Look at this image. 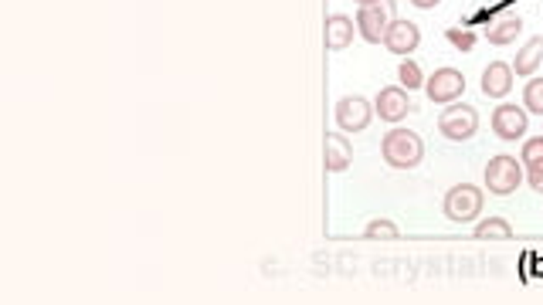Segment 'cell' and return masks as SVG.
<instances>
[{
  "instance_id": "cell-6",
  "label": "cell",
  "mask_w": 543,
  "mask_h": 305,
  "mask_svg": "<svg viewBox=\"0 0 543 305\" xmlns=\"http://www.w3.org/2000/svg\"><path fill=\"white\" fill-rule=\"evenodd\" d=\"M425 96L435 106H452L465 96V75L459 69H435V75L425 79Z\"/></svg>"
},
{
  "instance_id": "cell-24",
  "label": "cell",
  "mask_w": 543,
  "mask_h": 305,
  "mask_svg": "<svg viewBox=\"0 0 543 305\" xmlns=\"http://www.w3.org/2000/svg\"><path fill=\"white\" fill-rule=\"evenodd\" d=\"M360 4H374V0H357V7H360Z\"/></svg>"
},
{
  "instance_id": "cell-13",
  "label": "cell",
  "mask_w": 543,
  "mask_h": 305,
  "mask_svg": "<svg viewBox=\"0 0 543 305\" xmlns=\"http://www.w3.org/2000/svg\"><path fill=\"white\" fill-rule=\"evenodd\" d=\"M353 163V143L343 133H326V170L343 173Z\"/></svg>"
},
{
  "instance_id": "cell-7",
  "label": "cell",
  "mask_w": 543,
  "mask_h": 305,
  "mask_svg": "<svg viewBox=\"0 0 543 305\" xmlns=\"http://www.w3.org/2000/svg\"><path fill=\"white\" fill-rule=\"evenodd\" d=\"M336 125H340V133H363L370 119H374V102H367L363 96H343L336 102Z\"/></svg>"
},
{
  "instance_id": "cell-10",
  "label": "cell",
  "mask_w": 543,
  "mask_h": 305,
  "mask_svg": "<svg viewBox=\"0 0 543 305\" xmlns=\"http://www.w3.org/2000/svg\"><path fill=\"white\" fill-rule=\"evenodd\" d=\"M411 109H415V106H411V98H407V88H401V85H388V88H380L374 98V112L390 125L401 123Z\"/></svg>"
},
{
  "instance_id": "cell-2",
  "label": "cell",
  "mask_w": 543,
  "mask_h": 305,
  "mask_svg": "<svg viewBox=\"0 0 543 305\" xmlns=\"http://www.w3.org/2000/svg\"><path fill=\"white\" fill-rule=\"evenodd\" d=\"M482 204H486V194L475 183H455L442 200V214L452 224H475L482 217Z\"/></svg>"
},
{
  "instance_id": "cell-18",
  "label": "cell",
  "mask_w": 543,
  "mask_h": 305,
  "mask_svg": "<svg viewBox=\"0 0 543 305\" xmlns=\"http://www.w3.org/2000/svg\"><path fill=\"white\" fill-rule=\"evenodd\" d=\"M398 235H401L398 224L388 221V217H374V221L363 227V237H367V241H398Z\"/></svg>"
},
{
  "instance_id": "cell-21",
  "label": "cell",
  "mask_w": 543,
  "mask_h": 305,
  "mask_svg": "<svg viewBox=\"0 0 543 305\" xmlns=\"http://www.w3.org/2000/svg\"><path fill=\"white\" fill-rule=\"evenodd\" d=\"M445 38L455 44L459 51H473V48H475V34H473V31H465V28H448Z\"/></svg>"
},
{
  "instance_id": "cell-5",
  "label": "cell",
  "mask_w": 543,
  "mask_h": 305,
  "mask_svg": "<svg viewBox=\"0 0 543 305\" xmlns=\"http://www.w3.org/2000/svg\"><path fill=\"white\" fill-rule=\"evenodd\" d=\"M438 133L452 143H465L479 133V112L469 102H452L448 109H442L438 116Z\"/></svg>"
},
{
  "instance_id": "cell-20",
  "label": "cell",
  "mask_w": 543,
  "mask_h": 305,
  "mask_svg": "<svg viewBox=\"0 0 543 305\" xmlns=\"http://www.w3.org/2000/svg\"><path fill=\"white\" fill-rule=\"evenodd\" d=\"M523 109L533 116H543V79H529L523 85Z\"/></svg>"
},
{
  "instance_id": "cell-1",
  "label": "cell",
  "mask_w": 543,
  "mask_h": 305,
  "mask_svg": "<svg viewBox=\"0 0 543 305\" xmlns=\"http://www.w3.org/2000/svg\"><path fill=\"white\" fill-rule=\"evenodd\" d=\"M380 156L390 170H415L425 160V139L411 129H390L388 136L380 139Z\"/></svg>"
},
{
  "instance_id": "cell-23",
  "label": "cell",
  "mask_w": 543,
  "mask_h": 305,
  "mask_svg": "<svg viewBox=\"0 0 543 305\" xmlns=\"http://www.w3.org/2000/svg\"><path fill=\"white\" fill-rule=\"evenodd\" d=\"M411 4H415L418 11H435V7L442 4V0H411Z\"/></svg>"
},
{
  "instance_id": "cell-4",
  "label": "cell",
  "mask_w": 543,
  "mask_h": 305,
  "mask_svg": "<svg viewBox=\"0 0 543 305\" xmlns=\"http://www.w3.org/2000/svg\"><path fill=\"white\" fill-rule=\"evenodd\" d=\"M390 21H394V0H374L357 7V34L367 44H384Z\"/></svg>"
},
{
  "instance_id": "cell-3",
  "label": "cell",
  "mask_w": 543,
  "mask_h": 305,
  "mask_svg": "<svg viewBox=\"0 0 543 305\" xmlns=\"http://www.w3.org/2000/svg\"><path fill=\"white\" fill-rule=\"evenodd\" d=\"M482 180H486V190L492 197H510L523 183V163L516 156H510V152H500V156H492L486 163Z\"/></svg>"
},
{
  "instance_id": "cell-22",
  "label": "cell",
  "mask_w": 543,
  "mask_h": 305,
  "mask_svg": "<svg viewBox=\"0 0 543 305\" xmlns=\"http://www.w3.org/2000/svg\"><path fill=\"white\" fill-rule=\"evenodd\" d=\"M527 180H529V187H533L537 194H543V173H527Z\"/></svg>"
},
{
  "instance_id": "cell-12",
  "label": "cell",
  "mask_w": 543,
  "mask_h": 305,
  "mask_svg": "<svg viewBox=\"0 0 543 305\" xmlns=\"http://www.w3.org/2000/svg\"><path fill=\"white\" fill-rule=\"evenodd\" d=\"M353 34H357V21L347 14H330L326 17V48L330 51H343L353 44Z\"/></svg>"
},
{
  "instance_id": "cell-11",
  "label": "cell",
  "mask_w": 543,
  "mask_h": 305,
  "mask_svg": "<svg viewBox=\"0 0 543 305\" xmlns=\"http://www.w3.org/2000/svg\"><path fill=\"white\" fill-rule=\"evenodd\" d=\"M513 65H506V61H492L486 65L482 71V96L486 98H506L513 92Z\"/></svg>"
},
{
  "instance_id": "cell-15",
  "label": "cell",
  "mask_w": 543,
  "mask_h": 305,
  "mask_svg": "<svg viewBox=\"0 0 543 305\" xmlns=\"http://www.w3.org/2000/svg\"><path fill=\"white\" fill-rule=\"evenodd\" d=\"M520 34H523V17H516V14L500 17V21H496V24L486 31L489 44H496V48H506V44H513Z\"/></svg>"
},
{
  "instance_id": "cell-19",
  "label": "cell",
  "mask_w": 543,
  "mask_h": 305,
  "mask_svg": "<svg viewBox=\"0 0 543 305\" xmlns=\"http://www.w3.org/2000/svg\"><path fill=\"white\" fill-rule=\"evenodd\" d=\"M398 82H401V88H407V92H415V88H425V75H421L418 61L404 58L401 69H398Z\"/></svg>"
},
{
  "instance_id": "cell-8",
  "label": "cell",
  "mask_w": 543,
  "mask_h": 305,
  "mask_svg": "<svg viewBox=\"0 0 543 305\" xmlns=\"http://www.w3.org/2000/svg\"><path fill=\"white\" fill-rule=\"evenodd\" d=\"M489 125H492V133H496L500 139L513 143V139L527 136L529 112L523 109V106H510V102H502V106H496V109H492V119H489Z\"/></svg>"
},
{
  "instance_id": "cell-16",
  "label": "cell",
  "mask_w": 543,
  "mask_h": 305,
  "mask_svg": "<svg viewBox=\"0 0 543 305\" xmlns=\"http://www.w3.org/2000/svg\"><path fill=\"white\" fill-rule=\"evenodd\" d=\"M475 237L479 241H510L513 237V227L506 217H482L475 224Z\"/></svg>"
},
{
  "instance_id": "cell-17",
  "label": "cell",
  "mask_w": 543,
  "mask_h": 305,
  "mask_svg": "<svg viewBox=\"0 0 543 305\" xmlns=\"http://www.w3.org/2000/svg\"><path fill=\"white\" fill-rule=\"evenodd\" d=\"M520 163L527 167V173H543V136L523 139V150H520Z\"/></svg>"
},
{
  "instance_id": "cell-14",
  "label": "cell",
  "mask_w": 543,
  "mask_h": 305,
  "mask_svg": "<svg viewBox=\"0 0 543 305\" xmlns=\"http://www.w3.org/2000/svg\"><path fill=\"white\" fill-rule=\"evenodd\" d=\"M540 61H543V34H537V38H529V42L520 48V55H516L513 61V75L533 79V71L540 69Z\"/></svg>"
},
{
  "instance_id": "cell-9",
  "label": "cell",
  "mask_w": 543,
  "mask_h": 305,
  "mask_svg": "<svg viewBox=\"0 0 543 305\" xmlns=\"http://www.w3.org/2000/svg\"><path fill=\"white\" fill-rule=\"evenodd\" d=\"M421 44V28L415 24V21H401V17H394L390 21L388 34H384V48H388L390 55H415Z\"/></svg>"
}]
</instances>
